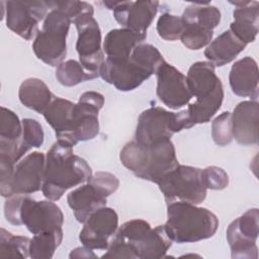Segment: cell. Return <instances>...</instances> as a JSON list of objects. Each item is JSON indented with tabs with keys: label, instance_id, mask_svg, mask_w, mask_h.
Returning a JSON list of instances; mask_svg holds the SVG:
<instances>
[{
	"label": "cell",
	"instance_id": "8992f818",
	"mask_svg": "<svg viewBox=\"0 0 259 259\" xmlns=\"http://www.w3.org/2000/svg\"><path fill=\"white\" fill-rule=\"evenodd\" d=\"M186 80L192 96L196 98L186 109L192 125L208 122L224 100L223 84L215 75L214 66L208 61L195 62L190 66Z\"/></svg>",
	"mask_w": 259,
	"mask_h": 259
},
{
	"label": "cell",
	"instance_id": "9a60e30c",
	"mask_svg": "<svg viewBox=\"0 0 259 259\" xmlns=\"http://www.w3.org/2000/svg\"><path fill=\"white\" fill-rule=\"evenodd\" d=\"M259 211L251 208L233 221L227 229V240L232 258L256 259L258 249L256 241L259 234Z\"/></svg>",
	"mask_w": 259,
	"mask_h": 259
},
{
	"label": "cell",
	"instance_id": "e575fe53",
	"mask_svg": "<svg viewBox=\"0 0 259 259\" xmlns=\"http://www.w3.org/2000/svg\"><path fill=\"white\" fill-rule=\"evenodd\" d=\"M48 5L51 8H59L64 11L72 20V22L78 17L84 14L94 13L93 6L84 1H49Z\"/></svg>",
	"mask_w": 259,
	"mask_h": 259
},
{
	"label": "cell",
	"instance_id": "d4e9b609",
	"mask_svg": "<svg viewBox=\"0 0 259 259\" xmlns=\"http://www.w3.org/2000/svg\"><path fill=\"white\" fill-rule=\"evenodd\" d=\"M233 15L234 22L231 23L230 30L246 45L254 41L258 33L259 3L248 1L244 6L237 7Z\"/></svg>",
	"mask_w": 259,
	"mask_h": 259
},
{
	"label": "cell",
	"instance_id": "cb8c5ba5",
	"mask_svg": "<svg viewBox=\"0 0 259 259\" xmlns=\"http://www.w3.org/2000/svg\"><path fill=\"white\" fill-rule=\"evenodd\" d=\"M246 44L241 41L230 29L224 31L204 50V57L214 67H222L234 61L245 50Z\"/></svg>",
	"mask_w": 259,
	"mask_h": 259
},
{
	"label": "cell",
	"instance_id": "603a6c76",
	"mask_svg": "<svg viewBox=\"0 0 259 259\" xmlns=\"http://www.w3.org/2000/svg\"><path fill=\"white\" fill-rule=\"evenodd\" d=\"M75 106L76 103L70 100L55 97L42 114L47 122L55 131L58 141L69 145H71L70 138L75 120Z\"/></svg>",
	"mask_w": 259,
	"mask_h": 259
},
{
	"label": "cell",
	"instance_id": "ac0fdd59",
	"mask_svg": "<svg viewBox=\"0 0 259 259\" xmlns=\"http://www.w3.org/2000/svg\"><path fill=\"white\" fill-rule=\"evenodd\" d=\"M108 9L113 10L115 20L134 32L147 34V30L154 20L158 7V1H121L104 2Z\"/></svg>",
	"mask_w": 259,
	"mask_h": 259
},
{
	"label": "cell",
	"instance_id": "5bb4252c",
	"mask_svg": "<svg viewBox=\"0 0 259 259\" xmlns=\"http://www.w3.org/2000/svg\"><path fill=\"white\" fill-rule=\"evenodd\" d=\"M5 5L6 26L26 40L36 36L38 22L50 9L47 1H8Z\"/></svg>",
	"mask_w": 259,
	"mask_h": 259
},
{
	"label": "cell",
	"instance_id": "3957f363",
	"mask_svg": "<svg viewBox=\"0 0 259 259\" xmlns=\"http://www.w3.org/2000/svg\"><path fill=\"white\" fill-rule=\"evenodd\" d=\"M119 159L137 177L154 183L179 165L171 139L148 146L140 145L136 141L128 142L121 149Z\"/></svg>",
	"mask_w": 259,
	"mask_h": 259
},
{
	"label": "cell",
	"instance_id": "836d02e7",
	"mask_svg": "<svg viewBox=\"0 0 259 259\" xmlns=\"http://www.w3.org/2000/svg\"><path fill=\"white\" fill-rule=\"evenodd\" d=\"M232 113L225 111L217 116L211 122V137L213 142L221 146H227L233 141L232 132Z\"/></svg>",
	"mask_w": 259,
	"mask_h": 259
},
{
	"label": "cell",
	"instance_id": "e0dca14e",
	"mask_svg": "<svg viewBox=\"0 0 259 259\" xmlns=\"http://www.w3.org/2000/svg\"><path fill=\"white\" fill-rule=\"evenodd\" d=\"M118 228V215L111 207L95 210L84 223L79 240L87 248L106 250Z\"/></svg>",
	"mask_w": 259,
	"mask_h": 259
},
{
	"label": "cell",
	"instance_id": "1f68e13d",
	"mask_svg": "<svg viewBox=\"0 0 259 259\" xmlns=\"http://www.w3.org/2000/svg\"><path fill=\"white\" fill-rule=\"evenodd\" d=\"M22 121V141L20 148L21 157L32 148H39L44 143L45 134L41 124L33 118H24Z\"/></svg>",
	"mask_w": 259,
	"mask_h": 259
},
{
	"label": "cell",
	"instance_id": "4fadbf2b",
	"mask_svg": "<svg viewBox=\"0 0 259 259\" xmlns=\"http://www.w3.org/2000/svg\"><path fill=\"white\" fill-rule=\"evenodd\" d=\"M46 157L41 152H32L14 167L10 180L0 186L3 197L14 194H31L42 187Z\"/></svg>",
	"mask_w": 259,
	"mask_h": 259
},
{
	"label": "cell",
	"instance_id": "ba28073f",
	"mask_svg": "<svg viewBox=\"0 0 259 259\" xmlns=\"http://www.w3.org/2000/svg\"><path fill=\"white\" fill-rule=\"evenodd\" d=\"M72 20L59 8H51L41 29L32 44L37 59L50 66H59L67 55V35Z\"/></svg>",
	"mask_w": 259,
	"mask_h": 259
},
{
	"label": "cell",
	"instance_id": "484cf974",
	"mask_svg": "<svg viewBox=\"0 0 259 259\" xmlns=\"http://www.w3.org/2000/svg\"><path fill=\"white\" fill-rule=\"evenodd\" d=\"M18 97L25 107L44 114L55 96L42 80L28 78L20 84Z\"/></svg>",
	"mask_w": 259,
	"mask_h": 259
},
{
	"label": "cell",
	"instance_id": "7402d4cb",
	"mask_svg": "<svg viewBox=\"0 0 259 259\" xmlns=\"http://www.w3.org/2000/svg\"><path fill=\"white\" fill-rule=\"evenodd\" d=\"M146 38L147 34H140L127 28L111 29L103 40V53L106 55V60L125 61L135 48L143 44Z\"/></svg>",
	"mask_w": 259,
	"mask_h": 259
},
{
	"label": "cell",
	"instance_id": "4316f807",
	"mask_svg": "<svg viewBox=\"0 0 259 259\" xmlns=\"http://www.w3.org/2000/svg\"><path fill=\"white\" fill-rule=\"evenodd\" d=\"M184 23H193L203 28L213 30L221 22V11L209 4L188 5L181 16Z\"/></svg>",
	"mask_w": 259,
	"mask_h": 259
},
{
	"label": "cell",
	"instance_id": "4dcf8cb0",
	"mask_svg": "<svg viewBox=\"0 0 259 259\" xmlns=\"http://www.w3.org/2000/svg\"><path fill=\"white\" fill-rule=\"evenodd\" d=\"M212 35L213 30L203 28L193 23L183 22V31L180 40L187 49L197 51L209 45Z\"/></svg>",
	"mask_w": 259,
	"mask_h": 259
},
{
	"label": "cell",
	"instance_id": "83f0119b",
	"mask_svg": "<svg viewBox=\"0 0 259 259\" xmlns=\"http://www.w3.org/2000/svg\"><path fill=\"white\" fill-rule=\"evenodd\" d=\"M62 240V228L34 235L29 243V257L33 259H51Z\"/></svg>",
	"mask_w": 259,
	"mask_h": 259
},
{
	"label": "cell",
	"instance_id": "2e32d148",
	"mask_svg": "<svg viewBox=\"0 0 259 259\" xmlns=\"http://www.w3.org/2000/svg\"><path fill=\"white\" fill-rule=\"evenodd\" d=\"M157 96L171 109H179L189 103L193 97L186 77L175 67L164 61L156 72Z\"/></svg>",
	"mask_w": 259,
	"mask_h": 259
},
{
	"label": "cell",
	"instance_id": "52a82bcc",
	"mask_svg": "<svg viewBox=\"0 0 259 259\" xmlns=\"http://www.w3.org/2000/svg\"><path fill=\"white\" fill-rule=\"evenodd\" d=\"M4 215L11 225H23L33 235L60 229L64 223L63 212L53 200H34L27 194L7 197Z\"/></svg>",
	"mask_w": 259,
	"mask_h": 259
},
{
	"label": "cell",
	"instance_id": "6da1fadb",
	"mask_svg": "<svg viewBox=\"0 0 259 259\" xmlns=\"http://www.w3.org/2000/svg\"><path fill=\"white\" fill-rule=\"evenodd\" d=\"M171 245L164 226L152 229L148 222L135 219L116 230L102 258L158 259L165 257Z\"/></svg>",
	"mask_w": 259,
	"mask_h": 259
},
{
	"label": "cell",
	"instance_id": "d6986e66",
	"mask_svg": "<svg viewBox=\"0 0 259 259\" xmlns=\"http://www.w3.org/2000/svg\"><path fill=\"white\" fill-rule=\"evenodd\" d=\"M233 138L241 145L258 144L259 103L256 100L240 102L231 115Z\"/></svg>",
	"mask_w": 259,
	"mask_h": 259
},
{
	"label": "cell",
	"instance_id": "30bf717a",
	"mask_svg": "<svg viewBox=\"0 0 259 259\" xmlns=\"http://www.w3.org/2000/svg\"><path fill=\"white\" fill-rule=\"evenodd\" d=\"M119 180L109 172L99 171L88 179L87 183L71 191L67 202L79 223H85L97 209L106 205V197L117 190Z\"/></svg>",
	"mask_w": 259,
	"mask_h": 259
},
{
	"label": "cell",
	"instance_id": "d590c367",
	"mask_svg": "<svg viewBox=\"0 0 259 259\" xmlns=\"http://www.w3.org/2000/svg\"><path fill=\"white\" fill-rule=\"evenodd\" d=\"M201 180L206 189L212 190H223L229 184L228 174L217 166H208L201 170Z\"/></svg>",
	"mask_w": 259,
	"mask_h": 259
},
{
	"label": "cell",
	"instance_id": "8d00e7d4",
	"mask_svg": "<svg viewBox=\"0 0 259 259\" xmlns=\"http://www.w3.org/2000/svg\"><path fill=\"white\" fill-rule=\"evenodd\" d=\"M70 258H97V256L87 247H79L74 250L69 255Z\"/></svg>",
	"mask_w": 259,
	"mask_h": 259
},
{
	"label": "cell",
	"instance_id": "7a4b0ae2",
	"mask_svg": "<svg viewBox=\"0 0 259 259\" xmlns=\"http://www.w3.org/2000/svg\"><path fill=\"white\" fill-rule=\"evenodd\" d=\"M92 176L88 163L73 153V147L57 141L47 153L41 191L50 200H59L65 191Z\"/></svg>",
	"mask_w": 259,
	"mask_h": 259
},
{
	"label": "cell",
	"instance_id": "8fae6325",
	"mask_svg": "<svg viewBox=\"0 0 259 259\" xmlns=\"http://www.w3.org/2000/svg\"><path fill=\"white\" fill-rule=\"evenodd\" d=\"M168 203L175 200L192 204L201 203L206 197V188L201 180V169L178 165L157 182Z\"/></svg>",
	"mask_w": 259,
	"mask_h": 259
},
{
	"label": "cell",
	"instance_id": "9c48e42d",
	"mask_svg": "<svg viewBox=\"0 0 259 259\" xmlns=\"http://www.w3.org/2000/svg\"><path fill=\"white\" fill-rule=\"evenodd\" d=\"M192 126L186 109L171 112L162 107H150L138 118L135 141L140 145L148 146L171 139L175 133Z\"/></svg>",
	"mask_w": 259,
	"mask_h": 259
},
{
	"label": "cell",
	"instance_id": "f546056e",
	"mask_svg": "<svg viewBox=\"0 0 259 259\" xmlns=\"http://www.w3.org/2000/svg\"><path fill=\"white\" fill-rule=\"evenodd\" d=\"M29 243L28 237L16 236L4 229L0 231V254L2 257H28Z\"/></svg>",
	"mask_w": 259,
	"mask_h": 259
},
{
	"label": "cell",
	"instance_id": "277c9868",
	"mask_svg": "<svg viewBox=\"0 0 259 259\" xmlns=\"http://www.w3.org/2000/svg\"><path fill=\"white\" fill-rule=\"evenodd\" d=\"M164 61L156 47L141 44L125 61L112 62L105 59L100 69V77L119 91H132L156 74Z\"/></svg>",
	"mask_w": 259,
	"mask_h": 259
},
{
	"label": "cell",
	"instance_id": "44dd1931",
	"mask_svg": "<svg viewBox=\"0 0 259 259\" xmlns=\"http://www.w3.org/2000/svg\"><path fill=\"white\" fill-rule=\"evenodd\" d=\"M22 141V121L12 110L1 107L0 117V156L12 160L14 163L22 157L20 155Z\"/></svg>",
	"mask_w": 259,
	"mask_h": 259
},
{
	"label": "cell",
	"instance_id": "d6a6232c",
	"mask_svg": "<svg viewBox=\"0 0 259 259\" xmlns=\"http://www.w3.org/2000/svg\"><path fill=\"white\" fill-rule=\"evenodd\" d=\"M183 31V21L181 16L170 13L162 14L157 21V32L165 40H177Z\"/></svg>",
	"mask_w": 259,
	"mask_h": 259
},
{
	"label": "cell",
	"instance_id": "7c38bea8",
	"mask_svg": "<svg viewBox=\"0 0 259 259\" xmlns=\"http://www.w3.org/2000/svg\"><path fill=\"white\" fill-rule=\"evenodd\" d=\"M78 31L76 50L79 63L95 78L100 76V69L104 62L101 49V31L98 22L92 14H84L73 21Z\"/></svg>",
	"mask_w": 259,
	"mask_h": 259
},
{
	"label": "cell",
	"instance_id": "ffe728a7",
	"mask_svg": "<svg viewBox=\"0 0 259 259\" xmlns=\"http://www.w3.org/2000/svg\"><path fill=\"white\" fill-rule=\"evenodd\" d=\"M258 66L251 57H245L231 68L229 81L232 91L241 97H250L256 100L258 97Z\"/></svg>",
	"mask_w": 259,
	"mask_h": 259
},
{
	"label": "cell",
	"instance_id": "f1b7e54d",
	"mask_svg": "<svg viewBox=\"0 0 259 259\" xmlns=\"http://www.w3.org/2000/svg\"><path fill=\"white\" fill-rule=\"evenodd\" d=\"M55 75L59 83L66 87H73L81 82L95 79L93 75L88 73L82 65L75 60L62 62L57 67Z\"/></svg>",
	"mask_w": 259,
	"mask_h": 259
},
{
	"label": "cell",
	"instance_id": "5b68a950",
	"mask_svg": "<svg viewBox=\"0 0 259 259\" xmlns=\"http://www.w3.org/2000/svg\"><path fill=\"white\" fill-rule=\"evenodd\" d=\"M218 227L217 215L207 208L179 200L167 204L164 228L172 242L182 244L205 240L215 234Z\"/></svg>",
	"mask_w": 259,
	"mask_h": 259
}]
</instances>
